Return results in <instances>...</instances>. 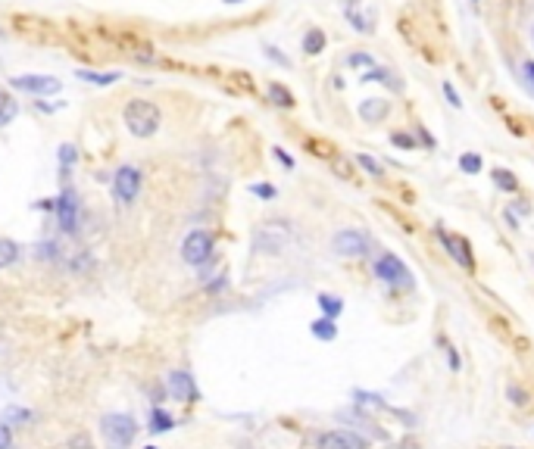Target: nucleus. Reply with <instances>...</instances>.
Listing matches in <instances>:
<instances>
[{
    "mask_svg": "<svg viewBox=\"0 0 534 449\" xmlns=\"http://www.w3.org/2000/svg\"><path fill=\"white\" fill-rule=\"evenodd\" d=\"M122 122L125 128H129V135L135 138H153L159 131V125H163V112H159V106L153 103V100H129L122 110Z\"/></svg>",
    "mask_w": 534,
    "mask_h": 449,
    "instance_id": "nucleus-1",
    "label": "nucleus"
},
{
    "mask_svg": "<svg viewBox=\"0 0 534 449\" xmlns=\"http://www.w3.org/2000/svg\"><path fill=\"white\" fill-rule=\"evenodd\" d=\"M291 244V225L288 222H263L253 234V250L266 256H278Z\"/></svg>",
    "mask_w": 534,
    "mask_h": 449,
    "instance_id": "nucleus-2",
    "label": "nucleus"
},
{
    "mask_svg": "<svg viewBox=\"0 0 534 449\" xmlns=\"http://www.w3.org/2000/svg\"><path fill=\"white\" fill-rule=\"evenodd\" d=\"M100 434H103L110 449H129L138 434V425L131 415H103L100 418Z\"/></svg>",
    "mask_w": 534,
    "mask_h": 449,
    "instance_id": "nucleus-3",
    "label": "nucleus"
},
{
    "mask_svg": "<svg viewBox=\"0 0 534 449\" xmlns=\"http://www.w3.org/2000/svg\"><path fill=\"white\" fill-rule=\"evenodd\" d=\"M141 184H144L141 169L138 165H122L113 175V197H116V203H135L138 193H141Z\"/></svg>",
    "mask_w": 534,
    "mask_h": 449,
    "instance_id": "nucleus-4",
    "label": "nucleus"
},
{
    "mask_svg": "<svg viewBox=\"0 0 534 449\" xmlns=\"http://www.w3.org/2000/svg\"><path fill=\"white\" fill-rule=\"evenodd\" d=\"M182 259L188 265H194V269L210 263L212 259V234L210 231H191L182 244Z\"/></svg>",
    "mask_w": 534,
    "mask_h": 449,
    "instance_id": "nucleus-5",
    "label": "nucleus"
},
{
    "mask_svg": "<svg viewBox=\"0 0 534 449\" xmlns=\"http://www.w3.org/2000/svg\"><path fill=\"white\" fill-rule=\"evenodd\" d=\"M78 222H82V209H78V197L72 187H66L57 197V225L63 234H75Z\"/></svg>",
    "mask_w": 534,
    "mask_h": 449,
    "instance_id": "nucleus-6",
    "label": "nucleus"
},
{
    "mask_svg": "<svg viewBox=\"0 0 534 449\" xmlns=\"http://www.w3.org/2000/svg\"><path fill=\"white\" fill-rule=\"evenodd\" d=\"M10 84L22 94H31V97H48V94L63 91V82L53 75H13Z\"/></svg>",
    "mask_w": 534,
    "mask_h": 449,
    "instance_id": "nucleus-7",
    "label": "nucleus"
},
{
    "mask_svg": "<svg viewBox=\"0 0 534 449\" xmlns=\"http://www.w3.org/2000/svg\"><path fill=\"white\" fill-rule=\"evenodd\" d=\"M375 274H378V281H384V284H410L412 281L410 269H406L394 253H384V256L375 259Z\"/></svg>",
    "mask_w": 534,
    "mask_h": 449,
    "instance_id": "nucleus-8",
    "label": "nucleus"
},
{
    "mask_svg": "<svg viewBox=\"0 0 534 449\" xmlns=\"http://www.w3.org/2000/svg\"><path fill=\"white\" fill-rule=\"evenodd\" d=\"M331 246H335V253H340V256H366L369 253V237L366 234H359V231H338L335 234V240H331Z\"/></svg>",
    "mask_w": 534,
    "mask_h": 449,
    "instance_id": "nucleus-9",
    "label": "nucleus"
},
{
    "mask_svg": "<svg viewBox=\"0 0 534 449\" xmlns=\"http://www.w3.org/2000/svg\"><path fill=\"white\" fill-rule=\"evenodd\" d=\"M366 446L369 443L353 431H325L316 440V449H366Z\"/></svg>",
    "mask_w": 534,
    "mask_h": 449,
    "instance_id": "nucleus-10",
    "label": "nucleus"
},
{
    "mask_svg": "<svg viewBox=\"0 0 534 449\" xmlns=\"http://www.w3.org/2000/svg\"><path fill=\"white\" fill-rule=\"evenodd\" d=\"M438 237H440V244L447 246V253H450L463 269H469V272L475 269V259H472V253H469V240L456 237V234H447V231H438Z\"/></svg>",
    "mask_w": 534,
    "mask_h": 449,
    "instance_id": "nucleus-11",
    "label": "nucleus"
},
{
    "mask_svg": "<svg viewBox=\"0 0 534 449\" xmlns=\"http://www.w3.org/2000/svg\"><path fill=\"white\" fill-rule=\"evenodd\" d=\"M169 393H172V399H178V403H194L197 399L194 378H191L188 371H172L169 374Z\"/></svg>",
    "mask_w": 534,
    "mask_h": 449,
    "instance_id": "nucleus-12",
    "label": "nucleus"
},
{
    "mask_svg": "<svg viewBox=\"0 0 534 449\" xmlns=\"http://www.w3.org/2000/svg\"><path fill=\"white\" fill-rule=\"evenodd\" d=\"M388 116H391L388 97H369V100H363V103H359V119H363V122H369V125L384 122Z\"/></svg>",
    "mask_w": 534,
    "mask_h": 449,
    "instance_id": "nucleus-13",
    "label": "nucleus"
},
{
    "mask_svg": "<svg viewBox=\"0 0 534 449\" xmlns=\"http://www.w3.org/2000/svg\"><path fill=\"white\" fill-rule=\"evenodd\" d=\"M325 44H329V38H325L322 29H310L303 35V53L306 57H319V53L325 50Z\"/></svg>",
    "mask_w": 534,
    "mask_h": 449,
    "instance_id": "nucleus-14",
    "label": "nucleus"
},
{
    "mask_svg": "<svg viewBox=\"0 0 534 449\" xmlns=\"http://www.w3.org/2000/svg\"><path fill=\"white\" fill-rule=\"evenodd\" d=\"M78 78H82V82H88V84H100V88H103V84H116L119 78H122V72H88V69H78L75 72Z\"/></svg>",
    "mask_w": 534,
    "mask_h": 449,
    "instance_id": "nucleus-15",
    "label": "nucleus"
},
{
    "mask_svg": "<svg viewBox=\"0 0 534 449\" xmlns=\"http://www.w3.org/2000/svg\"><path fill=\"white\" fill-rule=\"evenodd\" d=\"M310 331H312V337H319V340H335L338 337V325H335V318H316L310 325Z\"/></svg>",
    "mask_w": 534,
    "mask_h": 449,
    "instance_id": "nucleus-16",
    "label": "nucleus"
},
{
    "mask_svg": "<svg viewBox=\"0 0 534 449\" xmlns=\"http://www.w3.org/2000/svg\"><path fill=\"white\" fill-rule=\"evenodd\" d=\"M16 116H19V103L6 91H0V128H3V125H10Z\"/></svg>",
    "mask_w": 534,
    "mask_h": 449,
    "instance_id": "nucleus-17",
    "label": "nucleus"
},
{
    "mask_svg": "<svg viewBox=\"0 0 534 449\" xmlns=\"http://www.w3.org/2000/svg\"><path fill=\"white\" fill-rule=\"evenodd\" d=\"M19 259V244L10 237H0V269H10Z\"/></svg>",
    "mask_w": 534,
    "mask_h": 449,
    "instance_id": "nucleus-18",
    "label": "nucleus"
},
{
    "mask_svg": "<svg viewBox=\"0 0 534 449\" xmlns=\"http://www.w3.org/2000/svg\"><path fill=\"white\" fill-rule=\"evenodd\" d=\"M269 100L275 106H284V110H291V106H294V94L284 88V84H278V82L269 84Z\"/></svg>",
    "mask_w": 534,
    "mask_h": 449,
    "instance_id": "nucleus-19",
    "label": "nucleus"
},
{
    "mask_svg": "<svg viewBox=\"0 0 534 449\" xmlns=\"http://www.w3.org/2000/svg\"><path fill=\"white\" fill-rule=\"evenodd\" d=\"M319 309L329 315V318H338V315L344 312V300L331 297V293H319Z\"/></svg>",
    "mask_w": 534,
    "mask_h": 449,
    "instance_id": "nucleus-20",
    "label": "nucleus"
},
{
    "mask_svg": "<svg viewBox=\"0 0 534 449\" xmlns=\"http://www.w3.org/2000/svg\"><path fill=\"white\" fill-rule=\"evenodd\" d=\"M493 184L500 187V191H506V193H512V191H519V181L512 172H506V169H493Z\"/></svg>",
    "mask_w": 534,
    "mask_h": 449,
    "instance_id": "nucleus-21",
    "label": "nucleus"
},
{
    "mask_svg": "<svg viewBox=\"0 0 534 449\" xmlns=\"http://www.w3.org/2000/svg\"><path fill=\"white\" fill-rule=\"evenodd\" d=\"M57 156H59V172H63V175H66V172H69L72 165H75V159H78L75 144H63V147H59V153H57Z\"/></svg>",
    "mask_w": 534,
    "mask_h": 449,
    "instance_id": "nucleus-22",
    "label": "nucleus"
},
{
    "mask_svg": "<svg viewBox=\"0 0 534 449\" xmlns=\"http://www.w3.org/2000/svg\"><path fill=\"white\" fill-rule=\"evenodd\" d=\"M459 169H463L466 175H478V172L484 169V163H482L478 153H463V156H459Z\"/></svg>",
    "mask_w": 534,
    "mask_h": 449,
    "instance_id": "nucleus-23",
    "label": "nucleus"
},
{
    "mask_svg": "<svg viewBox=\"0 0 534 449\" xmlns=\"http://www.w3.org/2000/svg\"><path fill=\"white\" fill-rule=\"evenodd\" d=\"M175 425V421L169 418V415L163 412V408H153V415H150V431H157V434H163V431H169V427Z\"/></svg>",
    "mask_w": 534,
    "mask_h": 449,
    "instance_id": "nucleus-24",
    "label": "nucleus"
},
{
    "mask_svg": "<svg viewBox=\"0 0 534 449\" xmlns=\"http://www.w3.org/2000/svg\"><path fill=\"white\" fill-rule=\"evenodd\" d=\"M356 163H359V165H363V169H366V172H369V175H372V178H382V175H384V169H382V165H378V163H375V159H372V156H369V153H359V156H356Z\"/></svg>",
    "mask_w": 534,
    "mask_h": 449,
    "instance_id": "nucleus-25",
    "label": "nucleus"
},
{
    "mask_svg": "<svg viewBox=\"0 0 534 449\" xmlns=\"http://www.w3.org/2000/svg\"><path fill=\"white\" fill-rule=\"evenodd\" d=\"M359 82H391V72L388 69H369V72H366V75L363 78H359ZM394 84V88H400V82H391Z\"/></svg>",
    "mask_w": 534,
    "mask_h": 449,
    "instance_id": "nucleus-26",
    "label": "nucleus"
},
{
    "mask_svg": "<svg viewBox=\"0 0 534 449\" xmlns=\"http://www.w3.org/2000/svg\"><path fill=\"white\" fill-rule=\"evenodd\" d=\"M444 97H447V103H450L453 110H463V97H459L456 88H453L450 82H444Z\"/></svg>",
    "mask_w": 534,
    "mask_h": 449,
    "instance_id": "nucleus-27",
    "label": "nucleus"
},
{
    "mask_svg": "<svg viewBox=\"0 0 534 449\" xmlns=\"http://www.w3.org/2000/svg\"><path fill=\"white\" fill-rule=\"evenodd\" d=\"M391 140L397 147H403V150H416V138L406 135V131H397V135H391Z\"/></svg>",
    "mask_w": 534,
    "mask_h": 449,
    "instance_id": "nucleus-28",
    "label": "nucleus"
},
{
    "mask_svg": "<svg viewBox=\"0 0 534 449\" xmlns=\"http://www.w3.org/2000/svg\"><path fill=\"white\" fill-rule=\"evenodd\" d=\"M250 193H257V197H263V200H275V187L272 184H250Z\"/></svg>",
    "mask_w": 534,
    "mask_h": 449,
    "instance_id": "nucleus-29",
    "label": "nucleus"
},
{
    "mask_svg": "<svg viewBox=\"0 0 534 449\" xmlns=\"http://www.w3.org/2000/svg\"><path fill=\"white\" fill-rule=\"evenodd\" d=\"M347 66H353V69H359V66H372V57L369 53H350V57H347Z\"/></svg>",
    "mask_w": 534,
    "mask_h": 449,
    "instance_id": "nucleus-30",
    "label": "nucleus"
},
{
    "mask_svg": "<svg viewBox=\"0 0 534 449\" xmlns=\"http://www.w3.org/2000/svg\"><path fill=\"white\" fill-rule=\"evenodd\" d=\"M69 446H72V449H91V437H88V434H75Z\"/></svg>",
    "mask_w": 534,
    "mask_h": 449,
    "instance_id": "nucleus-31",
    "label": "nucleus"
},
{
    "mask_svg": "<svg viewBox=\"0 0 534 449\" xmlns=\"http://www.w3.org/2000/svg\"><path fill=\"white\" fill-rule=\"evenodd\" d=\"M272 153H275V159H278V163H282L284 165V169H294V159L288 156V153H284L282 150V147H272Z\"/></svg>",
    "mask_w": 534,
    "mask_h": 449,
    "instance_id": "nucleus-32",
    "label": "nucleus"
},
{
    "mask_svg": "<svg viewBox=\"0 0 534 449\" xmlns=\"http://www.w3.org/2000/svg\"><path fill=\"white\" fill-rule=\"evenodd\" d=\"M522 75H525V82H528V88H534V59H525L522 63Z\"/></svg>",
    "mask_w": 534,
    "mask_h": 449,
    "instance_id": "nucleus-33",
    "label": "nucleus"
},
{
    "mask_svg": "<svg viewBox=\"0 0 534 449\" xmlns=\"http://www.w3.org/2000/svg\"><path fill=\"white\" fill-rule=\"evenodd\" d=\"M13 446V434L6 425H0V449H10Z\"/></svg>",
    "mask_w": 534,
    "mask_h": 449,
    "instance_id": "nucleus-34",
    "label": "nucleus"
},
{
    "mask_svg": "<svg viewBox=\"0 0 534 449\" xmlns=\"http://www.w3.org/2000/svg\"><path fill=\"white\" fill-rule=\"evenodd\" d=\"M266 57H269V59H275L278 66H291V63H288V57H282V53H278L275 47H266Z\"/></svg>",
    "mask_w": 534,
    "mask_h": 449,
    "instance_id": "nucleus-35",
    "label": "nucleus"
},
{
    "mask_svg": "<svg viewBox=\"0 0 534 449\" xmlns=\"http://www.w3.org/2000/svg\"><path fill=\"white\" fill-rule=\"evenodd\" d=\"M38 256L53 259V256H57V244H38Z\"/></svg>",
    "mask_w": 534,
    "mask_h": 449,
    "instance_id": "nucleus-36",
    "label": "nucleus"
},
{
    "mask_svg": "<svg viewBox=\"0 0 534 449\" xmlns=\"http://www.w3.org/2000/svg\"><path fill=\"white\" fill-rule=\"evenodd\" d=\"M510 397H512V403L516 406H525V393L519 390V387H510Z\"/></svg>",
    "mask_w": 534,
    "mask_h": 449,
    "instance_id": "nucleus-37",
    "label": "nucleus"
},
{
    "mask_svg": "<svg viewBox=\"0 0 534 449\" xmlns=\"http://www.w3.org/2000/svg\"><path fill=\"white\" fill-rule=\"evenodd\" d=\"M419 138H422V144H425V147H435V138H431L425 128H419Z\"/></svg>",
    "mask_w": 534,
    "mask_h": 449,
    "instance_id": "nucleus-38",
    "label": "nucleus"
},
{
    "mask_svg": "<svg viewBox=\"0 0 534 449\" xmlns=\"http://www.w3.org/2000/svg\"><path fill=\"white\" fill-rule=\"evenodd\" d=\"M225 3H241V0H225Z\"/></svg>",
    "mask_w": 534,
    "mask_h": 449,
    "instance_id": "nucleus-39",
    "label": "nucleus"
},
{
    "mask_svg": "<svg viewBox=\"0 0 534 449\" xmlns=\"http://www.w3.org/2000/svg\"><path fill=\"white\" fill-rule=\"evenodd\" d=\"M147 449H157V446H147Z\"/></svg>",
    "mask_w": 534,
    "mask_h": 449,
    "instance_id": "nucleus-40",
    "label": "nucleus"
},
{
    "mask_svg": "<svg viewBox=\"0 0 534 449\" xmlns=\"http://www.w3.org/2000/svg\"><path fill=\"white\" fill-rule=\"evenodd\" d=\"M531 38H534V29H531Z\"/></svg>",
    "mask_w": 534,
    "mask_h": 449,
    "instance_id": "nucleus-41",
    "label": "nucleus"
}]
</instances>
